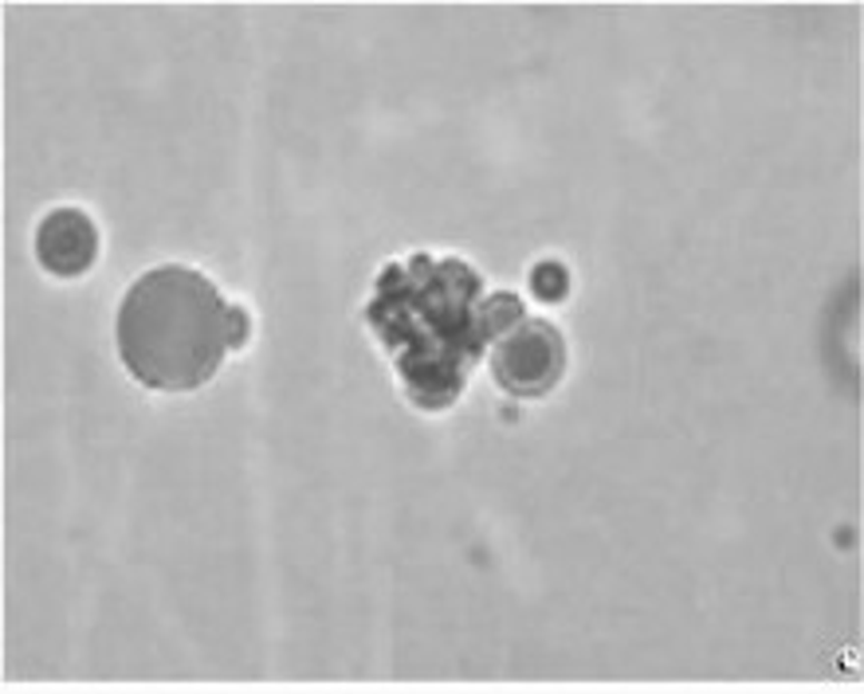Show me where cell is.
<instances>
[{
	"mask_svg": "<svg viewBox=\"0 0 864 694\" xmlns=\"http://www.w3.org/2000/svg\"><path fill=\"white\" fill-rule=\"evenodd\" d=\"M519 318L527 310L516 295H483L472 267L432 256L385 267L366 306L370 330L390 349L409 400L424 413L456 405L480 354Z\"/></svg>",
	"mask_w": 864,
	"mask_h": 694,
	"instance_id": "obj_1",
	"label": "cell"
},
{
	"mask_svg": "<svg viewBox=\"0 0 864 694\" xmlns=\"http://www.w3.org/2000/svg\"><path fill=\"white\" fill-rule=\"evenodd\" d=\"M244 310L225 303L193 267H154L130 282L118 306V357L146 389L189 393L220 369L244 341Z\"/></svg>",
	"mask_w": 864,
	"mask_h": 694,
	"instance_id": "obj_2",
	"label": "cell"
},
{
	"mask_svg": "<svg viewBox=\"0 0 864 694\" xmlns=\"http://www.w3.org/2000/svg\"><path fill=\"white\" fill-rule=\"evenodd\" d=\"M566 369V341L542 318H519L491 346V373L511 397H547Z\"/></svg>",
	"mask_w": 864,
	"mask_h": 694,
	"instance_id": "obj_3",
	"label": "cell"
},
{
	"mask_svg": "<svg viewBox=\"0 0 864 694\" xmlns=\"http://www.w3.org/2000/svg\"><path fill=\"white\" fill-rule=\"evenodd\" d=\"M36 256L59 279H76L99 256V228L84 208H56L36 228Z\"/></svg>",
	"mask_w": 864,
	"mask_h": 694,
	"instance_id": "obj_4",
	"label": "cell"
},
{
	"mask_svg": "<svg viewBox=\"0 0 864 694\" xmlns=\"http://www.w3.org/2000/svg\"><path fill=\"white\" fill-rule=\"evenodd\" d=\"M531 282L542 298H562L566 287H570V275H566V267H558V264H542V267H534Z\"/></svg>",
	"mask_w": 864,
	"mask_h": 694,
	"instance_id": "obj_5",
	"label": "cell"
}]
</instances>
